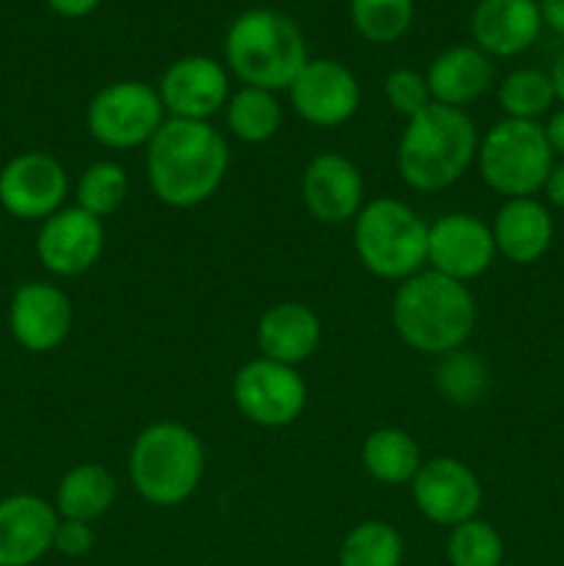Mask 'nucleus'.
Wrapping results in <instances>:
<instances>
[{
    "label": "nucleus",
    "instance_id": "1",
    "mask_svg": "<svg viewBox=\"0 0 564 566\" xmlns=\"http://www.w3.org/2000/svg\"><path fill=\"white\" fill-rule=\"evenodd\" d=\"M147 182L166 208H197L219 193L230 171L227 138L210 122L166 119L147 144Z\"/></svg>",
    "mask_w": 564,
    "mask_h": 566
},
{
    "label": "nucleus",
    "instance_id": "2",
    "mask_svg": "<svg viewBox=\"0 0 564 566\" xmlns=\"http://www.w3.org/2000/svg\"><path fill=\"white\" fill-rule=\"evenodd\" d=\"M476 318L479 307L473 291L464 282L448 280L431 269L398 282L390 304L396 335L412 352L429 357L464 348L476 329Z\"/></svg>",
    "mask_w": 564,
    "mask_h": 566
},
{
    "label": "nucleus",
    "instance_id": "3",
    "mask_svg": "<svg viewBox=\"0 0 564 566\" xmlns=\"http://www.w3.org/2000/svg\"><path fill=\"white\" fill-rule=\"evenodd\" d=\"M479 142V127L468 111L431 103L404 125L396 149L398 177L412 191H446L476 166Z\"/></svg>",
    "mask_w": 564,
    "mask_h": 566
},
{
    "label": "nucleus",
    "instance_id": "4",
    "mask_svg": "<svg viewBox=\"0 0 564 566\" xmlns=\"http://www.w3.org/2000/svg\"><path fill=\"white\" fill-rule=\"evenodd\" d=\"M307 61L302 28L280 9L241 11L224 33V66L243 86L288 92Z\"/></svg>",
    "mask_w": 564,
    "mask_h": 566
},
{
    "label": "nucleus",
    "instance_id": "5",
    "mask_svg": "<svg viewBox=\"0 0 564 566\" xmlns=\"http://www.w3.org/2000/svg\"><path fill=\"white\" fill-rule=\"evenodd\" d=\"M127 475L136 495L149 506H180L202 484V440L175 420L149 423L133 440L127 453Z\"/></svg>",
    "mask_w": 564,
    "mask_h": 566
},
{
    "label": "nucleus",
    "instance_id": "6",
    "mask_svg": "<svg viewBox=\"0 0 564 566\" xmlns=\"http://www.w3.org/2000/svg\"><path fill=\"white\" fill-rule=\"evenodd\" d=\"M352 224L354 254L376 280L404 282L429 269V224L401 199H370Z\"/></svg>",
    "mask_w": 564,
    "mask_h": 566
},
{
    "label": "nucleus",
    "instance_id": "7",
    "mask_svg": "<svg viewBox=\"0 0 564 566\" xmlns=\"http://www.w3.org/2000/svg\"><path fill=\"white\" fill-rule=\"evenodd\" d=\"M553 158L540 122L506 119L490 127L479 142L476 169L490 191L503 199L536 197L545 188Z\"/></svg>",
    "mask_w": 564,
    "mask_h": 566
},
{
    "label": "nucleus",
    "instance_id": "8",
    "mask_svg": "<svg viewBox=\"0 0 564 566\" xmlns=\"http://www.w3.org/2000/svg\"><path fill=\"white\" fill-rule=\"evenodd\" d=\"M166 119L158 88L144 81L105 83L86 108L88 136L105 149L147 147Z\"/></svg>",
    "mask_w": 564,
    "mask_h": 566
},
{
    "label": "nucleus",
    "instance_id": "9",
    "mask_svg": "<svg viewBox=\"0 0 564 566\" xmlns=\"http://www.w3.org/2000/svg\"><path fill=\"white\" fill-rule=\"evenodd\" d=\"M232 401L249 423L260 429H285L307 407V381L299 368L254 357L232 379Z\"/></svg>",
    "mask_w": 564,
    "mask_h": 566
},
{
    "label": "nucleus",
    "instance_id": "10",
    "mask_svg": "<svg viewBox=\"0 0 564 566\" xmlns=\"http://www.w3.org/2000/svg\"><path fill=\"white\" fill-rule=\"evenodd\" d=\"M409 490H412L415 509L429 523L448 531L479 517V509L484 503L479 475L457 457L424 459Z\"/></svg>",
    "mask_w": 564,
    "mask_h": 566
},
{
    "label": "nucleus",
    "instance_id": "11",
    "mask_svg": "<svg viewBox=\"0 0 564 566\" xmlns=\"http://www.w3.org/2000/svg\"><path fill=\"white\" fill-rule=\"evenodd\" d=\"M70 175L55 155L28 149L0 169V208L20 221H44L64 208Z\"/></svg>",
    "mask_w": 564,
    "mask_h": 566
},
{
    "label": "nucleus",
    "instance_id": "12",
    "mask_svg": "<svg viewBox=\"0 0 564 566\" xmlns=\"http://www.w3.org/2000/svg\"><path fill=\"white\" fill-rule=\"evenodd\" d=\"M158 97L169 119L210 122L230 99V72L210 55H180L164 70Z\"/></svg>",
    "mask_w": 564,
    "mask_h": 566
},
{
    "label": "nucleus",
    "instance_id": "13",
    "mask_svg": "<svg viewBox=\"0 0 564 566\" xmlns=\"http://www.w3.org/2000/svg\"><path fill=\"white\" fill-rule=\"evenodd\" d=\"M299 119L313 127H341L357 114L363 88L357 75L335 59H310L288 88Z\"/></svg>",
    "mask_w": 564,
    "mask_h": 566
},
{
    "label": "nucleus",
    "instance_id": "14",
    "mask_svg": "<svg viewBox=\"0 0 564 566\" xmlns=\"http://www.w3.org/2000/svg\"><path fill=\"white\" fill-rule=\"evenodd\" d=\"M105 249V227L97 216L77 205H64L42 221L36 235V258L53 276L72 280L97 265Z\"/></svg>",
    "mask_w": 564,
    "mask_h": 566
},
{
    "label": "nucleus",
    "instance_id": "15",
    "mask_svg": "<svg viewBox=\"0 0 564 566\" xmlns=\"http://www.w3.org/2000/svg\"><path fill=\"white\" fill-rule=\"evenodd\" d=\"M498 260L487 221L473 213H446L429 224V269L457 282L484 276Z\"/></svg>",
    "mask_w": 564,
    "mask_h": 566
},
{
    "label": "nucleus",
    "instance_id": "16",
    "mask_svg": "<svg viewBox=\"0 0 564 566\" xmlns=\"http://www.w3.org/2000/svg\"><path fill=\"white\" fill-rule=\"evenodd\" d=\"M302 202L321 224H348L365 205L363 171L341 153H318L302 171Z\"/></svg>",
    "mask_w": 564,
    "mask_h": 566
},
{
    "label": "nucleus",
    "instance_id": "17",
    "mask_svg": "<svg viewBox=\"0 0 564 566\" xmlns=\"http://www.w3.org/2000/svg\"><path fill=\"white\" fill-rule=\"evenodd\" d=\"M72 302L53 282H25L9 302L11 337L31 354H50L72 332Z\"/></svg>",
    "mask_w": 564,
    "mask_h": 566
},
{
    "label": "nucleus",
    "instance_id": "18",
    "mask_svg": "<svg viewBox=\"0 0 564 566\" xmlns=\"http://www.w3.org/2000/svg\"><path fill=\"white\" fill-rule=\"evenodd\" d=\"M59 512L31 492L0 501V566H33L53 551Z\"/></svg>",
    "mask_w": 564,
    "mask_h": 566
},
{
    "label": "nucleus",
    "instance_id": "19",
    "mask_svg": "<svg viewBox=\"0 0 564 566\" xmlns=\"http://www.w3.org/2000/svg\"><path fill=\"white\" fill-rule=\"evenodd\" d=\"M536 0H479L470 14V39L490 59H518L542 33Z\"/></svg>",
    "mask_w": 564,
    "mask_h": 566
},
{
    "label": "nucleus",
    "instance_id": "20",
    "mask_svg": "<svg viewBox=\"0 0 564 566\" xmlns=\"http://www.w3.org/2000/svg\"><path fill=\"white\" fill-rule=\"evenodd\" d=\"M498 258L512 265H531L547 254L553 243V216L536 197L503 199L490 221Z\"/></svg>",
    "mask_w": 564,
    "mask_h": 566
},
{
    "label": "nucleus",
    "instance_id": "21",
    "mask_svg": "<svg viewBox=\"0 0 564 566\" xmlns=\"http://www.w3.org/2000/svg\"><path fill=\"white\" fill-rule=\"evenodd\" d=\"M424 75L435 103L464 111L490 92L495 83V66L473 42L451 44L431 59Z\"/></svg>",
    "mask_w": 564,
    "mask_h": 566
},
{
    "label": "nucleus",
    "instance_id": "22",
    "mask_svg": "<svg viewBox=\"0 0 564 566\" xmlns=\"http://www.w3.org/2000/svg\"><path fill=\"white\" fill-rule=\"evenodd\" d=\"M321 335L324 329L313 307L302 302H280L271 304L260 315L254 340H258L260 357L299 368L318 352Z\"/></svg>",
    "mask_w": 564,
    "mask_h": 566
},
{
    "label": "nucleus",
    "instance_id": "23",
    "mask_svg": "<svg viewBox=\"0 0 564 566\" xmlns=\"http://www.w3.org/2000/svg\"><path fill=\"white\" fill-rule=\"evenodd\" d=\"M116 501V479L108 468L97 462H81L61 475L55 486V512L61 520L94 523Z\"/></svg>",
    "mask_w": 564,
    "mask_h": 566
},
{
    "label": "nucleus",
    "instance_id": "24",
    "mask_svg": "<svg viewBox=\"0 0 564 566\" xmlns=\"http://www.w3.org/2000/svg\"><path fill=\"white\" fill-rule=\"evenodd\" d=\"M359 462L363 470L374 481L385 486L412 484L415 473L424 464V453L409 431L385 426V429L370 431L359 448Z\"/></svg>",
    "mask_w": 564,
    "mask_h": 566
},
{
    "label": "nucleus",
    "instance_id": "25",
    "mask_svg": "<svg viewBox=\"0 0 564 566\" xmlns=\"http://www.w3.org/2000/svg\"><path fill=\"white\" fill-rule=\"evenodd\" d=\"M221 114H224L230 136H236L243 144L271 142L285 122V111H282L276 92L254 86H241L238 92H232Z\"/></svg>",
    "mask_w": 564,
    "mask_h": 566
},
{
    "label": "nucleus",
    "instance_id": "26",
    "mask_svg": "<svg viewBox=\"0 0 564 566\" xmlns=\"http://www.w3.org/2000/svg\"><path fill=\"white\" fill-rule=\"evenodd\" d=\"M498 105L506 119L540 122L556 105L551 75L536 66H520L512 70L498 83Z\"/></svg>",
    "mask_w": 564,
    "mask_h": 566
},
{
    "label": "nucleus",
    "instance_id": "27",
    "mask_svg": "<svg viewBox=\"0 0 564 566\" xmlns=\"http://www.w3.org/2000/svg\"><path fill=\"white\" fill-rule=\"evenodd\" d=\"M404 539L396 525L385 520H363L341 542V566H401Z\"/></svg>",
    "mask_w": 564,
    "mask_h": 566
},
{
    "label": "nucleus",
    "instance_id": "28",
    "mask_svg": "<svg viewBox=\"0 0 564 566\" xmlns=\"http://www.w3.org/2000/svg\"><path fill=\"white\" fill-rule=\"evenodd\" d=\"M352 25L365 42L393 44L415 22V0H348Z\"/></svg>",
    "mask_w": 564,
    "mask_h": 566
},
{
    "label": "nucleus",
    "instance_id": "29",
    "mask_svg": "<svg viewBox=\"0 0 564 566\" xmlns=\"http://www.w3.org/2000/svg\"><path fill=\"white\" fill-rule=\"evenodd\" d=\"M127 193H130V180L116 160H97L86 166L75 182V205L97 216L100 221L114 216L127 202Z\"/></svg>",
    "mask_w": 564,
    "mask_h": 566
},
{
    "label": "nucleus",
    "instance_id": "30",
    "mask_svg": "<svg viewBox=\"0 0 564 566\" xmlns=\"http://www.w3.org/2000/svg\"><path fill=\"white\" fill-rule=\"evenodd\" d=\"M435 387L446 401L457 403V407H470V403L481 401L490 387L484 359L464 348L442 354L435 370Z\"/></svg>",
    "mask_w": 564,
    "mask_h": 566
},
{
    "label": "nucleus",
    "instance_id": "31",
    "mask_svg": "<svg viewBox=\"0 0 564 566\" xmlns=\"http://www.w3.org/2000/svg\"><path fill=\"white\" fill-rule=\"evenodd\" d=\"M503 536L487 520L473 517L448 531L446 558L451 566H503Z\"/></svg>",
    "mask_w": 564,
    "mask_h": 566
},
{
    "label": "nucleus",
    "instance_id": "32",
    "mask_svg": "<svg viewBox=\"0 0 564 566\" xmlns=\"http://www.w3.org/2000/svg\"><path fill=\"white\" fill-rule=\"evenodd\" d=\"M382 92H385L387 105L398 116H404V119H412L415 114H420V111L435 103L429 92V83H426V75L412 70V66H396V70L387 72Z\"/></svg>",
    "mask_w": 564,
    "mask_h": 566
},
{
    "label": "nucleus",
    "instance_id": "33",
    "mask_svg": "<svg viewBox=\"0 0 564 566\" xmlns=\"http://www.w3.org/2000/svg\"><path fill=\"white\" fill-rule=\"evenodd\" d=\"M94 547V528L92 523H81V520H59L55 528L53 551L66 558H83Z\"/></svg>",
    "mask_w": 564,
    "mask_h": 566
},
{
    "label": "nucleus",
    "instance_id": "34",
    "mask_svg": "<svg viewBox=\"0 0 564 566\" xmlns=\"http://www.w3.org/2000/svg\"><path fill=\"white\" fill-rule=\"evenodd\" d=\"M50 6V11L64 20H83V17L94 14L100 9L103 0H44Z\"/></svg>",
    "mask_w": 564,
    "mask_h": 566
},
{
    "label": "nucleus",
    "instance_id": "35",
    "mask_svg": "<svg viewBox=\"0 0 564 566\" xmlns=\"http://www.w3.org/2000/svg\"><path fill=\"white\" fill-rule=\"evenodd\" d=\"M542 130H545L547 144H551L553 158L564 160V105L547 114V122L542 125Z\"/></svg>",
    "mask_w": 564,
    "mask_h": 566
},
{
    "label": "nucleus",
    "instance_id": "36",
    "mask_svg": "<svg viewBox=\"0 0 564 566\" xmlns=\"http://www.w3.org/2000/svg\"><path fill=\"white\" fill-rule=\"evenodd\" d=\"M542 193L547 197V205L564 210V160H556V164H553V169H551V175H547V182H545V188H542Z\"/></svg>",
    "mask_w": 564,
    "mask_h": 566
},
{
    "label": "nucleus",
    "instance_id": "37",
    "mask_svg": "<svg viewBox=\"0 0 564 566\" xmlns=\"http://www.w3.org/2000/svg\"><path fill=\"white\" fill-rule=\"evenodd\" d=\"M540 3L542 25L564 36V0H536Z\"/></svg>",
    "mask_w": 564,
    "mask_h": 566
},
{
    "label": "nucleus",
    "instance_id": "38",
    "mask_svg": "<svg viewBox=\"0 0 564 566\" xmlns=\"http://www.w3.org/2000/svg\"><path fill=\"white\" fill-rule=\"evenodd\" d=\"M547 75H551L553 94H556V103L564 105V53H558L556 59H553V64H551V70H547Z\"/></svg>",
    "mask_w": 564,
    "mask_h": 566
},
{
    "label": "nucleus",
    "instance_id": "39",
    "mask_svg": "<svg viewBox=\"0 0 564 566\" xmlns=\"http://www.w3.org/2000/svg\"><path fill=\"white\" fill-rule=\"evenodd\" d=\"M0 232H3V224H0Z\"/></svg>",
    "mask_w": 564,
    "mask_h": 566
},
{
    "label": "nucleus",
    "instance_id": "40",
    "mask_svg": "<svg viewBox=\"0 0 564 566\" xmlns=\"http://www.w3.org/2000/svg\"><path fill=\"white\" fill-rule=\"evenodd\" d=\"M476 3H479V0H476Z\"/></svg>",
    "mask_w": 564,
    "mask_h": 566
}]
</instances>
